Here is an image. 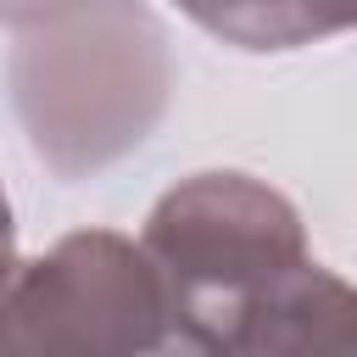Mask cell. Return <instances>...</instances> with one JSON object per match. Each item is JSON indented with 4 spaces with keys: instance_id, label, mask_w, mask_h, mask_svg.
<instances>
[{
    "instance_id": "cell-1",
    "label": "cell",
    "mask_w": 357,
    "mask_h": 357,
    "mask_svg": "<svg viewBox=\"0 0 357 357\" xmlns=\"http://www.w3.org/2000/svg\"><path fill=\"white\" fill-rule=\"evenodd\" d=\"M6 17L17 112L50 173H95L151 134L173 73L134 0H11Z\"/></svg>"
},
{
    "instance_id": "cell-3",
    "label": "cell",
    "mask_w": 357,
    "mask_h": 357,
    "mask_svg": "<svg viewBox=\"0 0 357 357\" xmlns=\"http://www.w3.org/2000/svg\"><path fill=\"white\" fill-rule=\"evenodd\" d=\"M173 340V307L145 240L106 229L67 234L6 279L0 357H100Z\"/></svg>"
},
{
    "instance_id": "cell-4",
    "label": "cell",
    "mask_w": 357,
    "mask_h": 357,
    "mask_svg": "<svg viewBox=\"0 0 357 357\" xmlns=\"http://www.w3.org/2000/svg\"><path fill=\"white\" fill-rule=\"evenodd\" d=\"M240 351H357V284L307 262L257 312Z\"/></svg>"
},
{
    "instance_id": "cell-2",
    "label": "cell",
    "mask_w": 357,
    "mask_h": 357,
    "mask_svg": "<svg viewBox=\"0 0 357 357\" xmlns=\"http://www.w3.org/2000/svg\"><path fill=\"white\" fill-rule=\"evenodd\" d=\"M145 251L167 284L173 340L201 351H240L257 312L312 262L296 206L245 173L167 190L145 218Z\"/></svg>"
},
{
    "instance_id": "cell-5",
    "label": "cell",
    "mask_w": 357,
    "mask_h": 357,
    "mask_svg": "<svg viewBox=\"0 0 357 357\" xmlns=\"http://www.w3.org/2000/svg\"><path fill=\"white\" fill-rule=\"evenodd\" d=\"M212 39L240 50H296L357 28V0H173Z\"/></svg>"
}]
</instances>
